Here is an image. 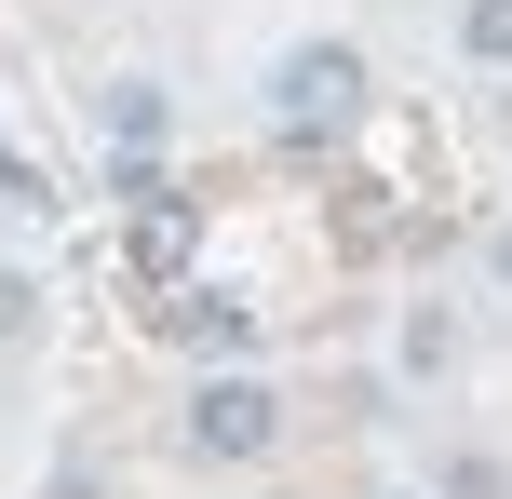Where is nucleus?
Returning a JSON list of instances; mask_svg holds the SVG:
<instances>
[{"mask_svg": "<svg viewBox=\"0 0 512 499\" xmlns=\"http://www.w3.org/2000/svg\"><path fill=\"white\" fill-rule=\"evenodd\" d=\"M270 122L283 135H351L364 122V41H297L270 68Z\"/></svg>", "mask_w": 512, "mask_h": 499, "instance_id": "1", "label": "nucleus"}, {"mask_svg": "<svg viewBox=\"0 0 512 499\" xmlns=\"http://www.w3.org/2000/svg\"><path fill=\"white\" fill-rule=\"evenodd\" d=\"M176 432H189V459H270L283 446V392L270 378H203Z\"/></svg>", "mask_w": 512, "mask_h": 499, "instance_id": "2", "label": "nucleus"}, {"mask_svg": "<svg viewBox=\"0 0 512 499\" xmlns=\"http://www.w3.org/2000/svg\"><path fill=\"white\" fill-rule=\"evenodd\" d=\"M162 324H176V338H203V351H243V338H256V311H243V297H216V284H189Z\"/></svg>", "mask_w": 512, "mask_h": 499, "instance_id": "3", "label": "nucleus"}, {"mask_svg": "<svg viewBox=\"0 0 512 499\" xmlns=\"http://www.w3.org/2000/svg\"><path fill=\"white\" fill-rule=\"evenodd\" d=\"M122 149H162V81H108V108H95Z\"/></svg>", "mask_w": 512, "mask_h": 499, "instance_id": "4", "label": "nucleus"}, {"mask_svg": "<svg viewBox=\"0 0 512 499\" xmlns=\"http://www.w3.org/2000/svg\"><path fill=\"white\" fill-rule=\"evenodd\" d=\"M405 378H459V324L445 311H405Z\"/></svg>", "mask_w": 512, "mask_h": 499, "instance_id": "5", "label": "nucleus"}, {"mask_svg": "<svg viewBox=\"0 0 512 499\" xmlns=\"http://www.w3.org/2000/svg\"><path fill=\"white\" fill-rule=\"evenodd\" d=\"M459 54L472 68H512V0H459Z\"/></svg>", "mask_w": 512, "mask_h": 499, "instance_id": "6", "label": "nucleus"}, {"mask_svg": "<svg viewBox=\"0 0 512 499\" xmlns=\"http://www.w3.org/2000/svg\"><path fill=\"white\" fill-rule=\"evenodd\" d=\"M445 499H512V459H486V446H459V459H445Z\"/></svg>", "mask_w": 512, "mask_h": 499, "instance_id": "7", "label": "nucleus"}, {"mask_svg": "<svg viewBox=\"0 0 512 499\" xmlns=\"http://www.w3.org/2000/svg\"><path fill=\"white\" fill-rule=\"evenodd\" d=\"M41 338V284H27V270H0V351H27Z\"/></svg>", "mask_w": 512, "mask_h": 499, "instance_id": "8", "label": "nucleus"}, {"mask_svg": "<svg viewBox=\"0 0 512 499\" xmlns=\"http://www.w3.org/2000/svg\"><path fill=\"white\" fill-rule=\"evenodd\" d=\"M486 270H499V297H512V216H499V230H486Z\"/></svg>", "mask_w": 512, "mask_h": 499, "instance_id": "9", "label": "nucleus"}, {"mask_svg": "<svg viewBox=\"0 0 512 499\" xmlns=\"http://www.w3.org/2000/svg\"><path fill=\"white\" fill-rule=\"evenodd\" d=\"M499 81H512V68H499ZM499 135H512V95H499Z\"/></svg>", "mask_w": 512, "mask_h": 499, "instance_id": "10", "label": "nucleus"}]
</instances>
